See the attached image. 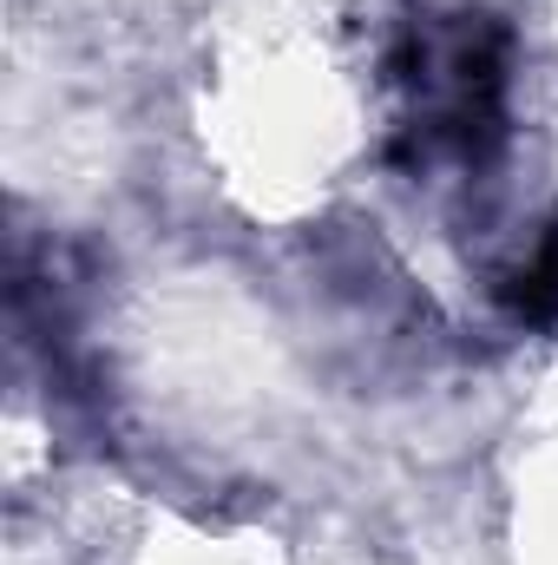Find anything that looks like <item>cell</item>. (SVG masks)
<instances>
[{
  "label": "cell",
  "instance_id": "cell-1",
  "mask_svg": "<svg viewBox=\"0 0 558 565\" xmlns=\"http://www.w3.org/2000/svg\"><path fill=\"white\" fill-rule=\"evenodd\" d=\"M395 73L408 86V151L427 158H486L500 139V33L480 13H460L447 26H415L395 53Z\"/></svg>",
  "mask_w": 558,
  "mask_h": 565
},
{
  "label": "cell",
  "instance_id": "cell-2",
  "mask_svg": "<svg viewBox=\"0 0 558 565\" xmlns=\"http://www.w3.org/2000/svg\"><path fill=\"white\" fill-rule=\"evenodd\" d=\"M506 296H513V309H519L526 322H552L558 316V231L513 270V289H506Z\"/></svg>",
  "mask_w": 558,
  "mask_h": 565
}]
</instances>
